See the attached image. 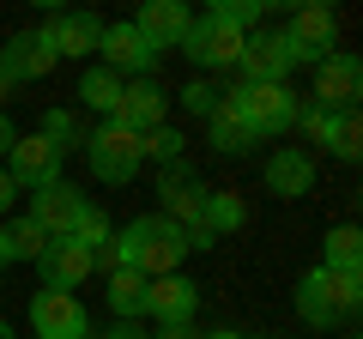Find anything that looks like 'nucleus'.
I'll return each instance as SVG.
<instances>
[{
    "label": "nucleus",
    "instance_id": "nucleus-29",
    "mask_svg": "<svg viewBox=\"0 0 363 339\" xmlns=\"http://www.w3.org/2000/svg\"><path fill=\"white\" fill-rule=\"evenodd\" d=\"M260 13H267L260 0H218V6H212V18H218V25H230L236 37H248V30L260 25Z\"/></svg>",
    "mask_w": 363,
    "mask_h": 339
},
{
    "label": "nucleus",
    "instance_id": "nucleus-38",
    "mask_svg": "<svg viewBox=\"0 0 363 339\" xmlns=\"http://www.w3.org/2000/svg\"><path fill=\"white\" fill-rule=\"evenodd\" d=\"M206 339H248V333H230V327H218V333H206Z\"/></svg>",
    "mask_w": 363,
    "mask_h": 339
},
{
    "label": "nucleus",
    "instance_id": "nucleus-31",
    "mask_svg": "<svg viewBox=\"0 0 363 339\" xmlns=\"http://www.w3.org/2000/svg\"><path fill=\"white\" fill-rule=\"evenodd\" d=\"M182 145H188V140H182V133L176 128H157V133H145V157H152V164H182Z\"/></svg>",
    "mask_w": 363,
    "mask_h": 339
},
{
    "label": "nucleus",
    "instance_id": "nucleus-22",
    "mask_svg": "<svg viewBox=\"0 0 363 339\" xmlns=\"http://www.w3.org/2000/svg\"><path fill=\"white\" fill-rule=\"evenodd\" d=\"M248 224V206H242V194H224V188H212L206 194V218H200V230H212L224 243V236H236Z\"/></svg>",
    "mask_w": 363,
    "mask_h": 339
},
{
    "label": "nucleus",
    "instance_id": "nucleus-26",
    "mask_svg": "<svg viewBox=\"0 0 363 339\" xmlns=\"http://www.w3.org/2000/svg\"><path fill=\"white\" fill-rule=\"evenodd\" d=\"M321 145H327V152L339 157V164H357V157H363V128H357V109H339Z\"/></svg>",
    "mask_w": 363,
    "mask_h": 339
},
{
    "label": "nucleus",
    "instance_id": "nucleus-8",
    "mask_svg": "<svg viewBox=\"0 0 363 339\" xmlns=\"http://www.w3.org/2000/svg\"><path fill=\"white\" fill-rule=\"evenodd\" d=\"M357 97H363V61L345 55V49H333L315 67V109L339 116V109H357Z\"/></svg>",
    "mask_w": 363,
    "mask_h": 339
},
{
    "label": "nucleus",
    "instance_id": "nucleus-36",
    "mask_svg": "<svg viewBox=\"0 0 363 339\" xmlns=\"http://www.w3.org/2000/svg\"><path fill=\"white\" fill-rule=\"evenodd\" d=\"M157 339H194V321H188V327H164Z\"/></svg>",
    "mask_w": 363,
    "mask_h": 339
},
{
    "label": "nucleus",
    "instance_id": "nucleus-37",
    "mask_svg": "<svg viewBox=\"0 0 363 339\" xmlns=\"http://www.w3.org/2000/svg\"><path fill=\"white\" fill-rule=\"evenodd\" d=\"M109 339H145V333H140V327H133V321H121V327H116V333H109Z\"/></svg>",
    "mask_w": 363,
    "mask_h": 339
},
{
    "label": "nucleus",
    "instance_id": "nucleus-3",
    "mask_svg": "<svg viewBox=\"0 0 363 339\" xmlns=\"http://www.w3.org/2000/svg\"><path fill=\"white\" fill-rule=\"evenodd\" d=\"M85 164H91V176H97V182L121 188V182H133V176H140L145 140H140V133H128L121 121H104V128L85 140Z\"/></svg>",
    "mask_w": 363,
    "mask_h": 339
},
{
    "label": "nucleus",
    "instance_id": "nucleus-14",
    "mask_svg": "<svg viewBox=\"0 0 363 339\" xmlns=\"http://www.w3.org/2000/svg\"><path fill=\"white\" fill-rule=\"evenodd\" d=\"M37 37L55 49V61H85V55L97 49V37H104V18H91V13H49V25H43Z\"/></svg>",
    "mask_w": 363,
    "mask_h": 339
},
{
    "label": "nucleus",
    "instance_id": "nucleus-39",
    "mask_svg": "<svg viewBox=\"0 0 363 339\" xmlns=\"http://www.w3.org/2000/svg\"><path fill=\"white\" fill-rule=\"evenodd\" d=\"M6 97H13V79H6V73H0V104H6Z\"/></svg>",
    "mask_w": 363,
    "mask_h": 339
},
{
    "label": "nucleus",
    "instance_id": "nucleus-27",
    "mask_svg": "<svg viewBox=\"0 0 363 339\" xmlns=\"http://www.w3.org/2000/svg\"><path fill=\"white\" fill-rule=\"evenodd\" d=\"M67 236H73L79 248H91V255H97V248L116 236V224H109V212H104V206H79V218H73V230H67Z\"/></svg>",
    "mask_w": 363,
    "mask_h": 339
},
{
    "label": "nucleus",
    "instance_id": "nucleus-33",
    "mask_svg": "<svg viewBox=\"0 0 363 339\" xmlns=\"http://www.w3.org/2000/svg\"><path fill=\"white\" fill-rule=\"evenodd\" d=\"M13 200H18V182L6 176V164H0V212H13Z\"/></svg>",
    "mask_w": 363,
    "mask_h": 339
},
{
    "label": "nucleus",
    "instance_id": "nucleus-5",
    "mask_svg": "<svg viewBox=\"0 0 363 339\" xmlns=\"http://www.w3.org/2000/svg\"><path fill=\"white\" fill-rule=\"evenodd\" d=\"M61 164H67V152L55 140H43V133H18L13 152H6V176L18 182V194H37V188L61 182Z\"/></svg>",
    "mask_w": 363,
    "mask_h": 339
},
{
    "label": "nucleus",
    "instance_id": "nucleus-17",
    "mask_svg": "<svg viewBox=\"0 0 363 339\" xmlns=\"http://www.w3.org/2000/svg\"><path fill=\"white\" fill-rule=\"evenodd\" d=\"M188 25H194V13H188L182 0H145V6H140V18H133V30H140V37L152 43L157 55H164V49H182Z\"/></svg>",
    "mask_w": 363,
    "mask_h": 339
},
{
    "label": "nucleus",
    "instance_id": "nucleus-18",
    "mask_svg": "<svg viewBox=\"0 0 363 339\" xmlns=\"http://www.w3.org/2000/svg\"><path fill=\"white\" fill-rule=\"evenodd\" d=\"M0 73L13 85H30V79H49L55 73V49L37 37V30H18L6 49H0Z\"/></svg>",
    "mask_w": 363,
    "mask_h": 339
},
{
    "label": "nucleus",
    "instance_id": "nucleus-7",
    "mask_svg": "<svg viewBox=\"0 0 363 339\" xmlns=\"http://www.w3.org/2000/svg\"><path fill=\"white\" fill-rule=\"evenodd\" d=\"M97 55H104V67L116 79H152V67L164 61V55L152 49V43L140 37V30H133V18H116V25H104V37H97Z\"/></svg>",
    "mask_w": 363,
    "mask_h": 339
},
{
    "label": "nucleus",
    "instance_id": "nucleus-30",
    "mask_svg": "<svg viewBox=\"0 0 363 339\" xmlns=\"http://www.w3.org/2000/svg\"><path fill=\"white\" fill-rule=\"evenodd\" d=\"M6 243H13V255H18V261H37L43 248H49V236H43L30 218H13V224H6Z\"/></svg>",
    "mask_w": 363,
    "mask_h": 339
},
{
    "label": "nucleus",
    "instance_id": "nucleus-25",
    "mask_svg": "<svg viewBox=\"0 0 363 339\" xmlns=\"http://www.w3.org/2000/svg\"><path fill=\"white\" fill-rule=\"evenodd\" d=\"M109 309H116L121 321H140V315H145V279L133 273V267L109 273Z\"/></svg>",
    "mask_w": 363,
    "mask_h": 339
},
{
    "label": "nucleus",
    "instance_id": "nucleus-4",
    "mask_svg": "<svg viewBox=\"0 0 363 339\" xmlns=\"http://www.w3.org/2000/svg\"><path fill=\"white\" fill-rule=\"evenodd\" d=\"M279 37H285V49H291V67H321L327 55H333V43H339V18H333V6L309 0V6L291 13V25L279 30Z\"/></svg>",
    "mask_w": 363,
    "mask_h": 339
},
{
    "label": "nucleus",
    "instance_id": "nucleus-2",
    "mask_svg": "<svg viewBox=\"0 0 363 339\" xmlns=\"http://www.w3.org/2000/svg\"><path fill=\"white\" fill-rule=\"evenodd\" d=\"M121 236H128V248H133V273H140V279H169V273H182V255H188V236H182V230H176L169 218L145 212V218L121 224Z\"/></svg>",
    "mask_w": 363,
    "mask_h": 339
},
{
    "label": "nucleus",
    "instance_id": "nucleus-40",
    "mask_svg": "<svg viewBox=\"0 0 363 339\" xmlns=\"http://www.w3.org/2000/svg\"><path fill=\"white\" fill-rule=\"evenodd\" d=\"M0 339H18V333H13V327H6V321H0Z\"/></svg>",
    "mask_w": 363,
    "mask_h": 339
},
{
    "label": "nucleus",
    "instance_id": "nucleus-6",
    "mask_svg": "<svg viewBox=\"0 0 363 339\" xmlns=\"http://www.w3.org/2000/svg\"><path fill=\"white\" fill-rule=\"evenodd\" d=\"M206 194H212V188L200 182L188 164H169L164 176H157V200H164V212H157V218H169L182 236L200 230V218H206Z\"/></svg>",
    "mask_w": 363,
    "mask_h": 339
},
{
    "label": "nucleus",
    "instance_id": "nucleus-1",
    "mask_svg": "<svg viewBox=\"0 0 363 339\" xmlns=\"http://www.w3.org/2000/svg\"><path fill=\"white\" fill-rule=\"evenodd\" d=\"M218 104L242 116V128L255 133V145L285 140L297 128V109H303L291 85H230V91H218Z\"/></svg>",
    "mask_w": 363,
    "mask_h": 339
},
{
    "label": "nucleus",
    "instance_id": "nucleus-23",
    "mask_svg": "<svg viewBox=\"0 0 363 339\" xmlns=\"http://www.w3.org/2000/svg\"><path fill=\"white\" fill-rule=\"evenodd\" d=\"M121 85H128V79H116L109 67H85V79H79V104H85V109H97V116H116Z\"/></svg>",
    "mask_w": 363,
    "mask_h": 339
},
{
    "label": "nucleus",
    "instance_id": "nucleus-12",
    "mask_svg": "<svg viewBox=\"0 0 363 339\" xmlns=\"http://www.w3.org/2000/svg\"><path fill=\"white\" fill-rule=\"evenodd\" d=\"M242 43L248 37H236L230 25H218V18H194V25H188V37H182V55H188V61L194 67H236L242 61Z\"/></svg>",
    "mask_w": 363,
    "mask_h": 339
},
{
    "label": "nucleus",
    "instance_id": "nucleus-21",
    "mask_svg": "<svg viewBox=\"0 0 363 339\" xmlns=\"http://www.w3.org/2000/svg\"><path fill=\"white\" fill-rule=\"evenodd\" d=\"M321 267H333V273H357L363 267V230L357 224H333L321 236Z\"/></svg>",
    "mask_w": 363,
    "mask_h": 339
},
{
    "label": "nucleus",
    "instance_id": "nucleus-16",
    "mask_svg": "<svg viewBox=\"0 0 363 339\" xmlns=\"http://www.w3.org/2000/svg\"><path fill=\"white\" fill-rule=\"evenodd\" d=\"M79 206H85V194H79L73 182H49V188H37V194H30V212H25V218H30V224H37V230L55 243V236L73 230Z\"/></svg>",
    "mask_w": 363,
    "mask_h": 339
},
{
    "label": "nucleus",
    "instance_id": "nucleus-35",
    "mask_svg": "<svg viewBox=\"0 0 363 339\" xmlns=\"http://www.w3.org/2000/svg\"><path fill=\"white\" fill-rule=\"evenodd\" d=\"M0 267H18V255H13V243H6V230H0Z\"/></svg>",
    "mask_w": 363,
    "mask_h": 339
},
{
    "label": "nucleus",
    "instance_id": "nucleus-19",
    "mask_svg": "<svg viewBox=\"0 0 363 339\" xmlns=\"http://www.w3.org/2000/svg\"><path fill=\"white\" fill-rule=\"evenodd\" d=\"M260 176H267V188L279 200H303L315 188V157L309 152H297V145H279V152L267 157V170H260Z\"/></svg>",
    "mask_w": 363,
    "mask_h": 339
},
{
    "label": "nucleus",
    "instance_id": "nucleus-13",
    "mask_svg": "<svg viewBox=\"0 0 363 339\" xmlns=\"http://www.w3.org/2000/svg\"><path fill=\"white\" fill-rule=\"evenodd\" d=\"M37 273H43V291H79L97 267H91V248H79L73 236H55L37 255Z\"/></svg>",
    "mask_w": 363,
    "mask_h": 339
},
{
    "label": "nucleus",
    "instance_id": "nucleus-28",
    "mask_svg": "<svg viewBox=\"0 0 363 339\" xmlns=\"http://www.w3.org/2000/svg\"><path fill=\"white\" fill-rule=\"evenodd\" d=\"M37 133H43V140H55L61 152H85V140H91V133L79 128V116H73V109H49Z\"/></svg>",
    "mask_w": 363,
    "mask_h": 339
},
{
    "label": "nucleus",
    "instance_id": "nucleus-9",
    "mask_svg": "<svg viewBox=\"0 0 363 339\" xmlns=\"http://www.w3.org/2000/svg\"><path fill=\"white\" fill-rule=\"evenodd\" d=\"M30 327H37V339H91V315L73 291H37L30 297Z\"/></svg>",
    "mask_w": 363,
    "mask_h": 339
},
{
    "label": "nucleus",
    "instance_id": "nucleus-34",
    "mask_svg": "<svg viewBox=\"0 0 363 339\" xmlns=\"http://www.w3.org/2000/svg\"><path fill=\"white\" fill-rule=\"evenodd\" d=\"M13 140L18 133H13V121H6V109H0V164H6V152H13Z\"/></svg>",
    "mask_w": 363,
    "mask_h": 339
},
{
    "label": "nucleus",
    "instance_id": "nucleus-24",
    "mask_svg": "<svg viewBox=\"0 0 363 339\" xmlns=\"http://www.w3.org/2000/svg\"><path fill=\"white\" fill-rule=\"evenodd\" d=\"M212 152H224V157H242V152H255V133L242 128V116H236V109H212Z\"/></svg>",
    "mask_w": 363,
    "mask_h": 339
},
{
    "label": "nucleus",
    "instance_id": "nucleus-11",
    "mask_svg": "<svg viewBox=\"0 0 363 339\" xmlns=\"http://www.w3.org/2000/svg\"><path fill=\"white\" fill-rule=\"evenodd\" d=\"M236 73H242V85H285V79H291V49H285V37H279V30H248Z\"/></svg>",
    "mask_w": 363,
    "mask_h": 339
},
{
    "label": "nucleus",
    "instance_id": "nucleus-32",
    "mask_svg": "<svg viewBox=\"0 0 363 339\" xmlns=\"http://www.w3.org/2000/svg\"><path fill=\"white\" fill-rule=\"evenodd\" d=\"M182 109H188V116H212V109H218V91H212L206 79H194V85H182Z\"/></svg>",
    "mask_w": 363,
    "mask_h": 339
},
{
    "label": "nucleus",
    "instance_id": "nucleus-10",
    "mask_svg": "<svg viewBox=\"0 0 363 339\" xmlns=\"http://www.w3.org/2000/svg\"><path fill=\"white\" fill-rule=\"evenodd\" d=\"M109 121H121L128 133H157V128H169V97L157 91V79H128L121 85V104H116V116Z\"/></svg>",
    "mask_w": 363,
    "mask_h": 339
},
{
    "label": "nucleus",
    "instance_id": "nucleus-20",
    "mask_svg": "<svg viewBox=\"0 0 363 339\" xmlns=\"http://www.w3.org/2000/svg\"><path fill=\"white\" fill-rule=\"evenodd\" d=\"M291 303H297V315L315 327V333H327V327H339V321H345V315H339V303H333V291H327V273H321V267H309V273L297 279Z\"/></svg>",
    "mask_w": 363,
    "mask_h": 339
},
{
    "label": "nucleus",
    "instance_id": "nucleus-15",
    "mask_svg": "<svg viewBox=\"0 0 363 339\" xmlns=\"http://www.w3.org/2000/svg\"><path fill=\"white\" fill-rule=\"evenodd\" d=\"M194 309H200V285H194V279H182V273L145 279V315H157L164 327H188Z\"/></svg>",
    "mask_w": 363,
    "mask_h": 339
}]
</instances>
